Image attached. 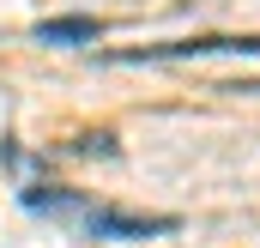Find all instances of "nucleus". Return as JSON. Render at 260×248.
<instances>
[{"label": "nucleus", "instance_id": "7ed1b4c3", "mask_svg": "<svg viewBox=\"0 0 260 248\" xmlns=\"http://www.w3.org/2000/svg\"><path fill=\"white\" fill-rule=\"evenodd\" d=\"M37 43H49V49H73V43H97V18L91 12H67V18H43L37 30H30Z\"/></svg>", "mask_w": 260, "mask_h": 248}, {"label": "nucleus", "instance_id": "f257e3e1", "mask_svg": "<svg viewBox=\"0 0 260 248\" xmlns=\"http://www.w3.org/2000/svg\"><path fill=\"white\" fill-rule=\"evenodd\" d=\"M200 55H260V37H188V43H157V49H115L103 61L145 67V61H200Z\"/></svg>", "mask_w": 260, "mask_h": 248}, {"label": "nucleus", "instance_id": "f03ea898", "mask_svg": "<svg viewBox=\"0 0 260 248\" xmlns=\"http://www.w3.org/2000/svg\"><path fill=\"white\" fill-rule=\"evenodd\" d=\"M79 224H85L91 236H115V242H139V236L176 230V218H145V212H115V206H85Z\"/></svg>", "mask_w": 260, "mask_h": 248}]
</instances>
